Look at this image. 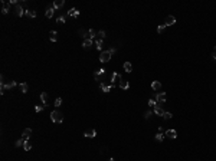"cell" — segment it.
<instances>
[{"instance_id":"obj_1","label":"cell","mask_w":216,"mask_h":161,"mask_svg":"<svg viewBox=\"0 0 216 161\" xmlns=\"http://www.w3.org/2000/svg\"><path fill=\"white\" fill-rule=\"evenodd\" d=\"M114 53H115V49H114V48H110V49H107V51H102L101 53H99V61H101L102 63L110 62V59L112 58Z\"/></svg>"},{"instance_id":"obj_2","label":"cell","mask_w":216,"mask_h":161,"mask_svg":"<svg viewBox=\"0 0 216 161\" xmlns=\"http://www.w3.org/2000/svg\"><path fill=\"white\" fill-rule=\"evenodd\" d=\"M51 119L52 122H56V124H61L63 121V115L61 111H52L51 112Z\"/></svg>"},{"instance_id":"obj_3","label":"cell","mask_w":216,"mask_h":161,"mask_svg":"<svg viewBox=\"0 0 216 161\" xmlns=\"http://www.w3.org/2000/svg\"><path fill=\"white\" fill-rule=\"evenodd\" d=\"M166 99H167L166 92H157V95H156V101H157V104H164Z\"/></svg>"},{"instance_id":"obj_4","label":"cell","mask_w":216,"mask_h":161,"mask_svg":"<svg viewBox=\"0 0 216 161\" xmlns=\"http://www.w3.org/2000/svg\"><path fill=\"white\" fill-rule=\"evenodd\" d=\"M153 112L156 114V115H160V117H163L166 111H164V109H163V108L160 106V104H157V105H156V106L153 108Z\"/></svg>"},{"instance_id":"obj_5","label":"cell","mask_w":216,"mask_h":161,"mask_svg":"<svg viewBox=\"0 0 216 161\" xmlns=\"http://www.w3.org/2000/svg\"><path fill=\"white\" fill-rule=\"evenodd\" d=\"M164 135L167 137V138H170V139H176L177 138V132L174 131V129H167Z\"/></svg>"},{"instance_id":"obj_6","label":"cell","mask_w":216,"mask_h":161,"mask_svg":"<svg viewBox=\"0 0 216 161\" xmlns=\"http://www.w3.org/2000/svg\"><path fill=\"white\" fill-rule=\"evenodd\" d=\"M121 78H123V76H121L120 73L112 72V75H111V85H112V86H115V82H117V80H120Z\"/></svg>"},{"instance_id":"obj_7","label":"cell","mask_w":216,"mask_h":161,"mask_svg":"<svg viewBox=\"0 0 216 161\" xmlns=\"http://www.w3.org/2000/svg\"><path fill=\"white\" fill-rule=\"evenodd\" d=\"M174 23H176V17H174V16H167L166 20H164V25L166 26H173Z\"/></svg>"},{"instance_id":"obj_8","label":"cell","mask_w":216,"mask_h":161,"mask_svg":"<svg viewBox=\"0 0 216 161\" xmlns=\"http://www.w3.org/2000/svg\"><path fill=\"white\" fill-rule=\"evenodd\" d=\"M66 15L71 16V17H78V16H79V10H78V9H75V7H72L71 10L66 12Z\"/></svg>"},{"instance_id":"obj_9","label":"cell","mask_w":216,"mask_h":161,"mask_svg":"<svg viewBox=\"0 0 216 161\" xmlns=\"http://www.w3.org/2000/svg\"><path fill=\"white\" fill-rule=\"evenodd\" d=\"M99 88H101V91H102V92H105V94H107V92H110L114 86H112V85H105L104 82H101V84H99Z\"/></svg>"},{"instance_id":"obj_10","label":"cell","mask_w":216,"mask_h":161,"mask_svg":"<svg viewBox=\"0 0 216 161\" xmlns=\"http://www.w3.org/2000/svg\"><path fill=\"white\" fill-rule=\"evenodd\" d=\"M84 135L87 137V138H95V137H97V131H95V129H88V131L84 132Z\"/></svg>"},{"instance_id":"obj_11","label":"cell","mask_w":216,"mask_h":161,"mask_svg":"<svg viewBox=\"0 0 216 161\" xmlns=\"http://www.w3.org/2000/svg\"><path fill=\"white\" fill-rule=\"evenodd\" d=\"M25 12H26V10H23V7L20 6V4H17V6H16V9H15L16 16H19V17H22V16L25 15Z\"/></svg>"},{"instance_id":"obj_12","label":"cell","mask_w":216,"mask_h":161,"mask_svg":"<svg viewBox=\"0 0 216 161\" xmlns=\"http://www.w3.org/2000/svg\"><path fill=\"white\" fill-rule=\"evenodd\" d=\"M30 137H32V129H30V128H26L25 131H23V134H22V138L27 141V139H29Z\"/></svg>"},{"instance_id":"obj_13","label":"cell","mask_w":216,"mask_h":161,"mask_svg":"<svg viewBox=\"0 0 216 161\" xmlns=\"http://www.w3.org/2000/svg\"><path fill=\"white\" fill-rule=\"evenodd\" d=\"M120 88L121 89H128V88H130V82L121 78V79H120Z\"/></svg>"},{"instance_id":"obj_14","label":"cell","mask_w":216,"mask_h":161,"mask_svg":"<svg viewBox=\"0 0 216 161\" xmlns=\"http://www.w3.org/2000/svg\"><path fill=\"white\" fill-rule=\"evenodd\" d=\"M164 134H163V131H161V128H158V132L157 134H156V137H154V138H156V141H158V143H161V141H163V139H164Z\"/></svg>"},{"instance_id":"obj_15","label":"cell","mask_w":216,"mask_h":161,"mask_svg":"<svg viewBox=\"0 0 216 161\" xmlns=\"http://www.w3.org/2000/svg\"><path fill=\"white\" fill-rule=\"evenodd\" d=\"M53 13H55V9L51 6V7L46 9V12H45V16H46L48 19H52V17H53Z\"/></svg>"},{"instance_id":"obj_16","label":"cell","mask_w":216,"mask_h":161,"mask_svg":"<svg viewBox=\"0 0 216 161\" xmlns=\"http://www.w3.org/2000/svg\"><path fill=\"white\" fill-rule=\"evenodd\" d=\"M151 88H153V91H160L161 89V84L160 82H158V80H153V82H151Z\"/></svg>"},{"instance_id":"obj_17","label":"cell","mask_w":216,"mask_h":161,"mask_svg":"<svg viewBox=\"0 0 216 161\" xmlns=\"http://www.w3.org/2000/svg\"><path fill=\"white\" fill-rule=\"evenodd\" d=\"M63 3H65L63 0H56V2H53V4H52V7L55 9V10H58V9H61V7L63 6Z\"/></svg>"},{"instance_id":"obj_18","label":"cell","mask_w":216,"mask_h":161,"mask_svg":"<svg viewBox=\"0 0 216 161\" xmlns=\"http://www.w3.org/2000/svg\"><path fill=\"white\" fill-rule=\"evenodd\" d=\"M40 101H42V104H43L45 106H48V94H46V92H42V94H40Z\"/></svg>"},{"instance_id":"obj_19","label":"cell","mask_w":216,"mask_h":161,"mask_svg":"<svg viewBox=\"0 0 216 161\" xmlns=\"http://www.w3.org/2000/svg\"><path fill=\"white\" fill-rule=\"evenodd\" d=\"M9 12H10V3H4V2H3V7H2V13H3V15H7Z\"/></svg>"},{"instance_id":"obj_20","label":"cell","mask_w":216,"mask_h":161,"mask_svg":"<svg viewBox=\"0 0 216 161\" xmlns=\"http://www.w3.org/2000/svg\"><path fill=\"white\" fill-rule=\"evenodd\" d=\"M19 89L22 91V94H26L27 89H29V85L26 84V82H22V84H19Z\"/></svg>"},{"instance_id":"obj_21","label":"cell","mask_w":216,"mask_h":161,"mask_svg":"<svg viewBox=\"0 0 216 161\" xmlns=\"http://www.w3.org/2000/svg\"><path fill=\"white\" fill-rule=\"evenodd\" d=\"M92 45V39H85L84 42H82V48L84 49H89Z\"/></svg>"},{"instance_id":"obj_22","label":"cell","mask_w":216,"mask_h":161,"mask_svg":"<svg viewBox=\"0 0 216 161\" xmlns=\"http://www.w3.org/2000/svg\"><path fill=\"white\" fill-rule=\"evenodd\" d=\"M78 35H79L81 37H84V40H85V39H88V30L79 29V30H78Z\"/></svg>"},{"instance_id":"obj_23","label":"cell","mask_w":216,"mask_h":161,"mask_svg":"<svg viewBox=\"0 0 216 161\" xmlns=\"http://www.w3.org/2000/svg\"><path fill=\"white\" fill-rule=\"evenodd\" d=\"M56 35H58V32H56V30H51V32H49V39H51L52 42H56V39H58V36H56Z\"/></svg>"},{"instance_id":"obj_24","label":"cell","mask_w":216,"mask_h":161,"mask_svg":"<svg viewBox=\"0 0 216 161\" xmlns=\"http://www.w3.org/2000/svg\"><path fill=\"white\" fill-rule=\"evenodd\" d=\"M95 45H97V49L102 52V46H104V40L102 39H95Z\"/></svg>"},{"instance_id":"obj_25","label":"cell","mask_w":216,"mask_h":161,"mask_svg":"<svg viewBox=\"0 0 216 161\" xmlns=\"http://www.w3.org/2000/svg\"><path fill=\"white\" fill-rule=\"evenodd\" d=\"M124 71H125V72H128V73L133 71V66H131V63H130V62H124Z\"/></svg>"},{"instance_id":"obj_26","label":"cell","mask_w":216,"mask_h":161,"mask_svg":"<svg viewBox=\"0 0 216 161\" xmlns=\"http://www.w3.org/2000/svg\"><path fill=\"white\" fill-rule=\"evenodd\" d=\"M25 15L27 16V17H36L37 13H36L35 10H26V12H25Z\"/></svg>"},{"instance_id":"obj_27","label":"cell","mask_w":216,"mask_h":161,"mask_svg":"<svg viewBox=\"0 0 216 161\" xmlns=\"http://www.w3.org/2000/svg\"><path fill=\"white\" fill-rule=\"evenodd\" d=\"M95 36H97V32L94 29H89L88 30V39H94Z\"/></svg>"},{"instance_id":"obj_28","label":"cell","mask_w":216,"mask_h":161,"mask_svg":"<svg viewBox=\"0 0 216 161\" xmlns=\"http://www.w3.org/2000/svg\"><path fill=\"white\" fill-rule=\"evenodd\" d=\"M97 36H98V39H102L104 40V37L107 36L105 30H99V32H97Z\"/></svg>"},{"instance_id":"obj_29","label":"cell","mask_w":216,"mask_h":161,"mask_svg":"<svg viewBox=\"0 0 216 161\" xmlns=\"http://www.w3.org/2000/svg\"><path fill=\"white\" fill-rule=\"evenodd\" d=\"M30 148H32V145H30L29 139H27V141H25V144H23V150H25V151H30Z\"/></svg>"},{"instance_id":"obj_30","label":"cell","mask_w":216,"mask_h":161,"mask_svg":"<svg viewBox=\"0 0 216 161\" xmlns=\"http://www.w3.org/2000/svg\"><path fill=\"white\" fill-rule=\"evenodd\" d=\"M56 22H58L59 23V25H63V23H66V17H65V16H59V17L58 19H56Z\"/></svg>"},{"instance_id":"obj_31","label":"cell","mask_w":216,"mask_h":161,"mask_svg":"<svg viewBox=\"0 0 216 161\" xmlns=\"http://www.w3.org/2000/svg\"><path fill=\"white\" fill-rule=\"evenodd\" d=\"M25 141H26V139H23V138L17 139V141L15 143V147H17V148H19V147H23V144H25Z\"/></svg>"},{"instance_id":"obj_32","label":"cell","mask_w":216,"mask_h":161,"mask_svg":"<svg viewBox=\"0 0 216 161\" xmlns=\"http://www.w3.org/2000/svg\"><path fill=\"white\" fill-rule=\"evenodd\" d=\"M94 78H95V80H97V82H99V84L102 82V75H98V73H94Z\"/></svg>"},{"instance_id":"obj_33","label":"cell","mask_w":216,"mask_h":161,"mask_svg":"<svg viewBox=\"0 0 216 161\" xmlns=\"http://www.w3.org/2000/svg\"><path fill=\"white\" fill-rule=\"evenodd\" d=\"M45 108H46L45 105H36L35 106V111H36V112H40V111H43Z\"/></svg>"},{"instance_id":"obj_34","label":"cell","mask_w":216,"mask_h":161,"mask_svg":"<svg viewBox=\"0 0 216 161\" xmlns=\"http://www.w3.org/2000/svg\"><path fill=\"white\" fill-rule=\"evenodd\" d=\"M153 114H154L153 111H146V112H144V118H146V119H148V118H150Z\"/></svg>"},{"instance_id":"obj_35","label":"cell","mask_w":216,"mask_h":161,"mask_svg":"<svg viewBox=\"0 0 216 161\" xmlns=\"http://www.w3.org/2000/svg\"><path fill=\"white\" fill-rule=\"evenodd\" d=\"M164 29H166V25L163 23V25H160V26L157 27V32H158V33H163V32H164Z\"/></svg>"},{"instance_id":"obj_36","label":"cell","mask_w":216,"mask_h":161,"mask_svg":"<svg viewBox=\"0 0 216 161\" xmlns=\"http://www.w3.org/2000/svg\"><path fill=\"white\" fill-rule=\"evenodd\" d=\"M148 105L154 108V106L157 105V101H156V99H148Z\"/></svg>"},{"instance_id":"obj_37","label":"cell","mask_w":216,"mask_h":161,"mask_svg":"<svg viewBox=\"0 0 216 161\" xmlns=\"http://www.w3.org/2000/svg\"><path fill=\"white\" fill-rule=\"evenodd\" d=\"M61 104H62V98H56L53 105H55V106H61Z\"/></svg>"},{"instance_id":"obj_38","label":"cell","mask_w":216,"mask_h":161,"mask_svg":"<svg viewBox=\"0 0 216 161\" xmlns=\"http://www.w3.org/2000/svg\"><path fill=\"white\" fill-rule=\"evenodd\" d=\"M172 117H173L172 112H164V115H163V118H164V119H170Z\"/></svg>"},{"instance_id":"obj_39","label":"cell","mask_w":216,"mask_h":161,"mask_svg":"<svg viewBox=\"0 0 216 161\" xmlns=\"http://www.w3.org/2000/svg\"><path fill=\"white\" fill-rule=\"evenodd\" d=\"M94 73H98V75H104V73H105V69H104V68H101V69L95 71V72H94Z\"/></svg>"},{"instance_id":"obj_40","label":"cell","mask_w":216,"mask_h":161,"mask_svg":"<svg viewBox=\"0 0 216 161\" xmlns=\"http://www.w3.org/2000/svg\"><path fill=\"white\" fill-rule=\"evenodd\" d=\"M212 59L216 61V46H215V49H213V52H212Z\"/></svg>"},{"instance_id":"obj_41","label":"cell","mask_w":216,"mask_h":161,"mask_svg":"<svg viewBox=\"0 0 216 161\" xmlns=\"http://www.w3.org/2000/svg\"><path fill=\"white\" fill-rule=\"evenodd\" d=\"M108 161H114V158H110V160H108Z\"/></svg>"}]
</instances>
